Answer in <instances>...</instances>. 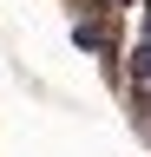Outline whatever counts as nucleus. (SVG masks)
<instances>
[{
	"mask_svg": "<svg viewBox=\"0 0 151 157\" xmlns=\"http://www.w3.org/2000/svg\"><path fill=\"white\" fill-rule=\"evenodd\" d=\"M131 92H151V20H145L138 52H131Z\"/></svg>",
	"mask_w": 151,
	"mask_h": 157,
	"instance_id": "f257e3e1",
	"label": "nucleus"
},
{
	"mask_svg": "<svg viewBox=\"0 0 151 157\" xmlns=\"http://www.w3.org/2000/svg\"><path fill=\"white\" fill-rule=\"evenodd\" d=\"M72 39H79L85 52H105V26H92V20H79V26H72Z\"/></svg>",
	"mask_w": 151,
	"mask_h": 157,
	"instance_id": "f03ea898",
	"label": "nucleus"
},
{
	"mask_svg": "<svg viewBox=\"0 0 151 157\" xmlns=\"http://www.w3.org/2000/svg\"><path fill=\"white\" fill-rule=\"evenodd\" d=\"M105 7H138V0H105Z\"/></svg>",
	"mask_w": 151,
	"mask_h": 157,
	"instance_id": "7ed1b4c3",
	"label": "nucleus"
}]
</instances>
